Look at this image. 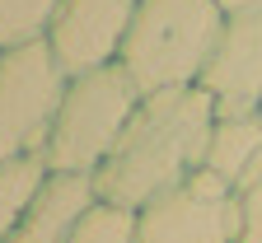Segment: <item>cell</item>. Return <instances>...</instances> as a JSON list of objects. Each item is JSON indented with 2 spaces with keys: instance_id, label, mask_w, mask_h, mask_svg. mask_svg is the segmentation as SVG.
Here are the masks:
<instances>
[{
  "instance_id": "cell-1",
  "label": "cell",
  "mask_w": 262,
  "mask_h": 243,
  "mask_svg": "<svg viewBox=\"0 0 262 243\" xmlns=\"http://www.w3.org/2000/svg\"><path fill=\"white\" fill-rule=\"evenodd\" d=\"M211 131H215V103L202 89H169L141 98L117 150L94 173L98 201L141 211L164 192L183 187L187 178L202 173Z\"/></svg>"
},
{
  "instance_id": "cell-2",
  "label": "cell",
  "mask_w": 262,
  "mask_h": 243,
  "mask_svg": "<svg viewBox=\"0 0 262 243\" xmlns=\"http://www.w3.org/2000/svg\"><path fill=\"white\" fill-rule=\"evenodd\" d=\"M220 0H136L117 65L141 98L196 89L225 33Z\"/></svg>"
},
{
  "instance_id": "cell-3",
  "label": "cell",
  "mask_w": 262,
  "mask_h": 243,
  "mask_svg": "<svg viewBox=\"0 0 262 243\" xmlns=\"http://www.w3.org/2000/svg\"><path fill=\"white\" fill-rule=\"evenodd\" d=\"M141 94L126 80L122 65H103V71L75 75L66 84V98L56 108V122L47 131L42 159L52 173H80L94 178L103 159L117 150L126 122L136 117Z\"/></svg>"
},
{
  "instance_id": "cell-4",
  "label": "cell",
  "mask_w": 262,
  "mask_h": 243,
  "mask_svg": "<svg viewBox=\"0 0 262 243\" xmlns=\"http://www.w3.org/2000/svg\"><path fill=\"white\" fill-rule=\"evenodd\" d=\"M66 84L71 80L47 52V42L0 52V164L42 154Z\"/></svg>"
},
{
  "instance_id": "cell-5",
  "label": "cell",
  "mask_w": 262,
  "mask_h": 243,
  "mask_svg": "<svg viewBox=\"0 0 262 243\" xmlns=\"http://www.w3.org/2000/svg\"><path fill=\"white\" fill-rule=\"evenodd\" d=\"M136 243H239V196L196 173L136 211Z\"/></svg>"
},
{
  "instance_id": "cell-6",
  "label": "cell",
  "mask_w": 262,
  "mask_h": 243,
  "mask_svg": "<svg viewBox=\"0 0 262 243\" xmlns=\"http://www.w3.org/2000/svg\"><path fill=\"white\" fill-rule=\"evenodd\" d=\"M131 14H136V0H61L47 28V52L56 56L66 80L117 65Z\"/></svg>"
},
{
  "instance_id": "cell-7",
  "label": "cell",
  "mask_w": 262,
  "mask_h": 243,
  "mask_svg": "<svg viewBox=\"0 0 262 243\" xmlns=\"http://www.w3.org/2000/svg\"><path fill=\"white\" fill-rule=\"evenodd\" d=\"M196 89L215 103V117H262V10L225 19Z\"/></svg>"
},
{
  "instance_id": "cell-8",
  "label": "cell",
  "mask_w": 262,
  "mask_h": 243,
  "mask_svg": "<svg viewBox=\"0 0 262 243\" xmlns=\"http://www.w3.org/2000/svg\"><path fill=\"white\" fill-rule=\"evenodd\" d=\"M98 201L94 178H80V173H52L42 183L38 201L28 206V215L19 220V229L5 243H66L71 229L80 225V215Z\"/></svg>"
},
{
  "instance_id": "cell-9",
  "label": "cell",
  "mask_w": 262,
  "mask_h": 243,
  "mask_svg": "<svg viewBox=\"0 0 262 243\" xmlns=\"http://www.w3.org/2000/svg\"><path fill=\"white\" fill-rule=\"evenodd\" d=\"M202 173L225 183L234 196L248 183H257L262 178V117H215Z\"/></svg>"
},
{
  "instance_id": "cell-10",
  "label": "cell",
  "mask_w": 262,
  "mask_h": 243,
  "mask_svg": "<svg viewBox=\"0 0 262 243\" xmlns=\"http://www.w3.org/2000/svg\"><path fill=\"white\" fill-rule=\"evenodd\" d=\"M47 178H52V168H47L42 154H24V159L0 164V243L19 229V220L28 215V206L38 201Z\"/></svg>"
},
{
  "instance_id": "cell-11",
  "label": "cell",
  "mask_w": 262,
  "mask_h": 243,
  "mask_svg": "<svg viewBox=\"0 0 262 243\" xmlns=\"http://www.w3.org/2000/svg\"><path fill=\"white\" fill-rule=\"evenodd\" d=\"M61 0H0V52L47 42Z\"/></svg>"
},
{
  "instance_id": "cell-12",
  "label": "cell",
  "mask_w": 262,
  "mask_h": 243,
  "mask_svg": "<svg viewBox=\"0 0 262 243\" xmlns=\"http://www.w3.org/2000/svg\"><path fill=\"white\" fill-rule=\"evenodd\" d=\"M66 243H136V211L113 206V201H94Z\"/></svg>"
},
{
  "instance_id": "cell-13",
  "label": "cell",
  "mask_w": 262,
  "mask_h": 243,
  "mask_svg": "<svg viewBox=\"0 0 262 243\" xmlns=\"http://www.w3.org/2000/svg\"><path fill=\"white\" fill-rule=\"evenodd\" d=\"M239 243H262V178L239 192Z\"/></svg>"
},
{
  "instance_id": "cell-14",
  "label": "cell",
  "mask_w": 262,
  "mask_h": 243,
  "mask_svg": "<svg viewBox=\"0 0 262 243\" xmlns=\"http://www.w3.org/2000/svg\"><path fill=\"white\" fill-rule=\"evenodd\" d=\"M220 10L225 14H253V10H262V0H220Z\"/></svg>"
}]
</instances>
